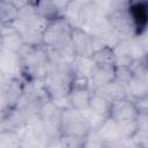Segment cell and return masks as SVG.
Here are the masks:
<instances>
[{
	"mask_svg": "<svg viewBox=\"0 0 148 148\" xmlns=\"http://www.w3.org/2000/svg\"><path fill=\"white\" fill-rule=\"evenodd\" d=\"M18 16V7L12 1H0V25L13 24Z\"/></svg>",
	"mask_w": 148,
	"mask_h": 148,
	"instance_id": "e0dca14e",
	"label": "cell"
},
{
	"mask_svg": "<svg viewBox=\"0 0 148 148\" xmlns=\"http://www.w3.org/2000/svg\"><path fill=\"white\" fill-rule=\"evenodd\" d=\"M138 116H139V112L135 106L134 99L127 96L114 99L110 103L109 118H111L118 124H123V123L136 119Z\"/></svg>",
	"mask_w": 148,
	"mask_h": 148,
	"instance_id": "8992f818",
	"label": "cell"
},
{
	"mask_svg": "<svg viewBox=\"0 0 148 148\" xmlns=\"http://www.w3.org/2000/svg\"><path fill=\"white\" fill-rule=\"evenodd\" d=\"M7 82H8V79H6V77L0 73V92L3 90V88H5L6 84H7Z\"/></svg>",
	"mask_w": 148,
	"mask_h": 148,
	"instance_id": "7402d4cb",
	"label": "cell"
},
{
	"mask_svg": "<svg viewBox=\"0 0 148 148\" xmlns=\"http://www.w3.org/2000/svg\"><path fill=\"white\" fill-rule=\"evenodd\" d=\"M126 8L135 27L136 37L145 35L148 20V5L146 2H128Z\"/></svg>",
	"mask_w": 148,
	"mask_h": 148,
	"instance_id": "9c48e42d",
	"label": "cell"
},
{
	"mask_svg": "<svg viewBox=\"0 0 148 148\" xmlns=\"http://www.w3.org/2000/svg\"><path fill=\"white\" fill-rule=\"evenodd\" d=\"M22 64V76L27 82L43 79L45 65L47 61V51L43 45H24L18 52Z\"/></svg>",
	"mask_w": 148,
	"mask_h": 148,
	"instance_id": "7a4b0ae2",
	"label": "cell"
},
{
	"mask_svg": "<svg viewBox=\"0 0 148 148\" xmlns=\"http://www.w3.org/2000/svg\"><path fill=\"white\" fill-rule=\"evenodd\" d=\"M1 49H2V43H1V39H0V51H1Z\"/></svg>",
	"mask_w": 148,
	"mask_h": 148,
	"instance_id": "603a6c76",
	"label": "cell"
},
{
	"mask_svg": "<svg viewBox=\"0 0 148 148\" xmlns=\"http://www.w3.org/2000/svg\"><path fill=\"white\" fill-rule=\"evenodd\" d=\"M0 73L8 80L23 79L22 64L17 52L2 47L0 51Z\"/></svg>",
	"mask_w": 148,
	"mask_h": 148,
	"instance_id": "52a82bcc",
	"label": "cell"
},
{
	"mask_svg": "<svg viewBox=\"0 0 148 148\" xmlns=\"http://www.w3.org/2000/svg\"><path fill=\"white\" fill-rule=\"evenodd\" d=\"M91 59L97 66H116L117 64L116 53L110 46H103L96 50L92 53Z\"/></svg>",
	"mask_w": 148,
	"mask_h": 148,
	"instance_id": "2e32d148",
	"label": "cell"
},
{
	"mask_svg": "<svg viewBox=\"0 0 148 148\" xmlns=\"http://www.w3.org/2000/svg\"><path fill=\"white\" fill-rule=\"evenodd\" d=\"M36 8L38 15L46 22H51L57 20L58 17L64 16L65 10L60 7V2H52V1H38L36 2Z\"/></svg>",
	"mask_w": 148,
	"mask_h": 148,
	"instance_id": "7c38bea8",
	"label": "cell"
},
{
	"mask_svg": "<svg viewBox=\"0 0 148 148\" xmlns=\"http://www.w3.org/2000/svg\"><path fill=\"white\" fill-rule=\"evenodd\" d=\"M90 89H71L67 95V102L69 108H73L79 111H83L88 109L89 99L91 96Z\"/></svg>",
	"mask_w": 148,
	"mask_h": 148,
	"instance_id": "4fadbf2b",
	"label": "cell"
},
{
	"mask_svg": "<svg viewBox=\"0 0 148 148\" xmlns=\"http://www.w3.org/2000/svg\"><path fill=\"white\" fill-rule=\"evenodd\" d=\"M125 91H126V96L130 95V98L132 99H139L142 97H147V92H148L147 79L133 76L125 84Z\"/></svg>",
	"mask_w": 148,
	"mask_h": 148,
	"instance_id": "9a60e30c",
	"label": "cell"
},
{
	"mask_svg": "<svg viewBox=\"0 0 148 148\" xmlns=\"http://www.w3.org/2000/svg\"><path fill=\"white\" fill-rule=\"evenodd\" d=\"M96 65L92 61L91 58H87V57H75L74 61H73V71L75 75L79 76H83L86 79H90L94 69H95Z\"/></svg>",
	"mask_w": 148,
	"mask_h": 148,
	"instance_id": "ac0fdd59",
	"label": "cell"
},
{
	"mask_svg": "<svg viewBox=\"0 0 148 148\" xmlns=\"http://www.w3.org/2000/svg\"><path fill=\"white\" fill-rule=\"evenodd\" d=\"M91 132V127L82 111L73 108H66L61 111L59 123L60 135H76L87 138Z\"/></svg>",
	"mask_w": 148,
	"mask_h": 148,
	"instance_id": "277c9868",
	"label": "cell"
},
{
	"mask_svg": "<svg viewBox=\"0 0 148 148\" xmlns=\"http://www.w3.org/2000/svg\"><path fill=\"white\" fill-rule=\"evenodd\" d=\"M114 67L116 66H97L95 67L90 79L89 88L94 91L97 88H101L114 80Z\"/></svg>",
	"mask_w": 148,
	"mask_h": 148,
	"instance_id": "30bf717a",
	"label": "cell"
},
{
	"mask_svg": "<svg viewBox=\"0 0 148 148\" xmlns=\"http://www.w3.org/2000/svg\"><path fill=\"white\" fill-rule=\"evenodd\" d=\"M60 148H86L87 138L76 135H59L58 138Z\"/></svg>",
	"mask_w": 148,
	"mask_h": 148,
	"instance_id": "ffe728a7",
	"label": "cell"
},
{
	"mask_svg": "<svg viewBox=\"0 0 148 148\" xmlns=\"http://www.w3.org/2000/svg\"><path fill=\"white\" fill-rule=\"evenodd\" d=\"M74 77L73 64L54 60L47 57L42 84L50 99L67 97Z\"/></svg>",
	"mask_w": 148,
	"mask_h": 148,
	"instance_id": "6da1fadb",
	"label": "cell"
},
{
	"mask_svg": "<svg viewBox=\"0 0 148 148\" xmlns=\"http://www.w3.org/2000/svg\"><path fill=\"white\" fill-rule=\"evenodd\" d=\"M73 27L64 17L47 22L43 32V46L47 50H62L71 46Z\"/></svg>",
	"mask_w": 148,
	"mask_h": 148,
	"instance_id": "3957f363",
	"label": "cell"
},
{
	"mask_svg": "<svg viewBox=\"0 0 148 148\" xmlns=\"http://www.w3.org/2000/svg\"><path fill=\"white\" fill-rule=\"evenodd\" d=\"M92 132L96 134V136L99 139V141L102 143L123 139L121 138V133H120L119 124L116 123L114 120H112L109 117L103 121V124L97 130H95Z\"/></svg>",
	"mask_w": 148,
	"mask_h": 148,
	"instance_id": "8fae6325",
	"label": "cell"
},
{
	"mask_svg": "<svg viewBox=\"0 0 148 148\" xmlns=\"http://www.w3.org/2000/svg\"><path fill=\"white\" fill-rule=\"evenodd\" d=\"M102 148H131V145L127 139H120L110 142H104L102 143Z\"/></svg>",
	"mask_w": 148,
	"mask_h": 148,
	"instance_id": "44dd1931",
	"label": "cell"
},
{
	"mask_svg": "<svg viewBox=\"0 0 148 148\" xmlns=\"http://www.w3.org/2000/svg\"><path fill=\"white\" fill-rule=\"evenodd\" d=\"M106 18L111 30L120 40L136 37L135 27L133 24V21L130 16L126 6L123 8L112 9V12L106 16Z\"/></svg>",
	"mask_w": 148,
	"mask_h": 148,
	"instance_id": "5b68a950",
	"label": "cell"
},
{
	"mask_svg": "<svg viewBox=\"0 0 148 148\" xmlns=\"http://www.w3.org/2000/svg\"><path fill=\"white\" fill-rule=\"evenodd\" d=\"M94 92L101 95L102 97H104L106 101H109L110 103L114 99H118V98H123V97H126V91H125V86L121 84L120 82L113 80L112 82L101 87V88H97L94 90Z\"/></svg>",
	"mask_w": 148,
	"mask_h": 148,
	"instance_id": "5bb4252c",
	"label": "cell"
},
{
	"mask_svg": "<svg viewBox=\"0 0 148 148\" xmlns=\"http://www.w3.org/2000/svg\"><path fill=\"white\" fill-rule=\"evenodd\" d=\"M71 45L76 57L91 58L92 53L95 52L94 38L82 28H73Z\"/></svg>",
	"mask_w": 148,
	"mask_h": 148,
	"instance_id": "ba28073f",
	"label": "cell"
},
{
	"mask_svg": "<svg viewBox=\"0 0 148 148\" xmlns=\"http://www.w3.org/2000/svg\"><path fill=\"white\" fill-rule=\"evenodd\" d=\"M109 109H110V102L106 101L101 95L92 91L91 96H90V99H89L88 110L91 111L92 113H96L98 116L108 118L109 117Z\"/></svg>",
	"mask_w": 148,
	"mask_h": 148,
	"instance_id": "d6986e66",
	"label": "cell"
}]
</instances>
